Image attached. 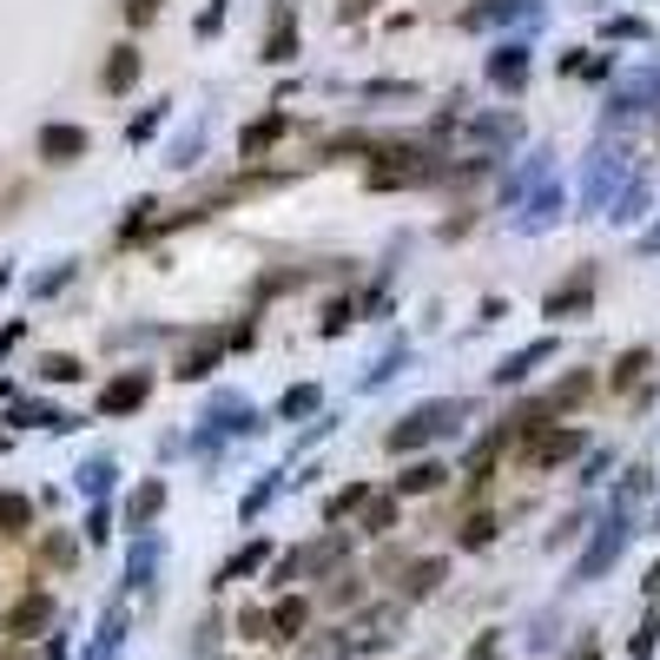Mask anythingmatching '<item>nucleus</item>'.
I'll list each match as a JSON object with an SVG mask.
<instances>
[{"instance_id":"36","label":"nucleus","mask_w":660,"mask_h":660,"mask_svg":"<svg viewBox=\"0 0 660 660\" xmlns=\"http://www.w3.org/2000/svg\"><path fill=\"white\" fill-rule=\"evenodd\" d=\"M126 648V608H106V621H99V641H93V660H112Z\"/></svg>"},{"instance_id":"17","label":"nucleus","mask_w":660,"mask_h":660,"mask_svg":"<svg viewBox=\"0 0 660 660\" xmlns=\"http://www.w3.org/2000/svg\"><path fill=\"white\" fill-rule=\"evenodd\" d=\"M139 73H145V53L126 40V46H112V53H106V66H99V86L119 99V93H132V86H139Z\"/></svg>"},{"instance_id":"9","label":"nucleus","mask_w":660,"mask_h":660,"mask_svg":"<svg viewBox=\"0 0 660 660\" xmlns=\"http://www.w3.org/2000/svg\"><path fill=\"white\" fill-rule=\"evenodd\" d=\"M648 106H660V66H641L635 79L615 86V99H608V126H621V119H635V112H648Z\"/></svg>"},{"instance_id":"5","label":"nucleus","mask_w":660,"mask_h":660,"mask_svg":"<svg viewBox=\"0 0 660 660\" xmlns=\"http://www.w3.org/2000/svg\"><path fill=\"white\" fill-rule=\"evenodd\" d=\"M483 79H489L496 93H509V99L529 93V79H535V46H529V40H502V46L483 59Z\"/></svg>"},{"instance_id":"20","label":"nucleus","mask_w":660,"mask_h":660,"mask_svg":"<svg viewBox=\"0 0 660 660\" xmlns=\"http://www.w3.org/2000/svg\"><path fill=\"white\" fill-rule=\"evenodd\" d=\"M264 615H271V641H304V628H311V602L304 595H278Z\"/></svg>"},{"instance_id":"56","label":"nucleus","mask_w":660,"mask_h":660,"mask_svg":"<svg viewBox=\"0 0 660 660\" xmlns=\"http://www.w3.org/2000/svg\"><path fill=\"white\" fill-rule=\"evenodd\" d=\"M608 463H615V456H608V450H595V456H588V469H582V483H602V469H608Z\"/></svg>"},{"instance_id":"54","label":"nucleus","mask_w":660,"mask_h":660,"mask_svg":"<svg viewBox=\"0 0 660 660\" xmlns=\"http://www.w3.org/2000/svg\"><path fill=\"white\" fill-rule=\"evenodd\" d=\"M40 660H66V635H53V628H46V641H40Z\"/></svg>"},{"instance_id":"27","label":"nucleus","mask_w":660,"mask_h":660,"mask_svg":"<svg viewBox=\"0 0 660 660\" xmlns=\"http://www.w3.org/2000/svg\"><path fill=\"white\" fill-rule=\"evenodd\" d=\"M344 555H350V542H344V535H324V542L297 549V569H304V575H331V569L344 562Z\"/></svg>"},{"instance_id":"53","label":"nucleus","mask_w":660,"mask_h":660,"mask_svg":"<svg viewBox=\"0 0 660 660\" xmlns=\"http://www.w3.org/2000/svg\"><path fill=\"white\" fill-rule=\"evenodd\" d=\"M46 562H59V569H66V562H73V542H66V535H46Z\"/></svg>"},{"instance_id":"35","label":"nucleus","mask_w":660,"mask_h":660,"mask_svg":"<svg viewBox=\"0 0 660 660\" xmlns=\"http://www.w3.org/2000/svg\"><path fill=\"white\" fill-rule=\"evenodd\" d=\"M26 529H33V502L20 489H7L0 496V535H26Z\"/></svg>"},{"instance_id":"60","label":"nucleus","mask_w":660,"mask_h":660,"mask_svg":"<svg viewBox=\"0 0 660 660\" xmlns=\"http://www.w3.org/2000/svg\"><path fill=\"white\" fill-rule=\"evenodd\" d=\"M86 660H93V654H86Z\"/></svg>"},{"instance_id":"28","label":"nucleus","mask_w":660,"mask_h":660,"mask_svg":"<svg viewBox=\"0 0 660 660\" xmlns=\"http://www.w3.org/2000/svg\"><path fill=\"white\" fill-rule=\"evenodd\" d=\"M264 562H271V542H245V549H238V555L218 569V582H212V588H225V582H245V575H258Z\"/></svg>"},{"instance_id":"51","label":"nucleus","mask_w":660,"mask_h":660,"mask_svg":"<svg viewBox=\"0 0 660 660\" xmlns=\"http://www.w3.org/2000/svg\"><path fill=\"white\" fill-rule=\"evenodd\" d=\"M165 0H126V26H152Z\"/></svg>"},{"instance_id":"12","label":"nucleus","mask_w":660,"mask_h":660,"mask_svg":"<svg viewBox=\"0 0 660 660\" xmlns=\"http://www.w3.org/2000/svg\"><path fill=\"white\" fill-rule=\"evenodd\" d=\"M86 145H93V132L73 126V119L40 126V159H46V165H73V159H86Z\"/></svg>"},{"instance_id":"25","label":"nucleus","mask_w":660,"mask_h":660,"mask_svg":"<svg viewBox=\"0 0 660 660\" xmlns=\"http://www.w3.org/2000/svg\"><path fill=\"white\" fill-rule=\"evenodd\" d=\"M648 205H654V185H648V178H621L608 218H615V225H635V218H648Z\"/></svg>"},{"instance_id":"42","label":"nucleus","mask_w":660,"mask_h":660,"mask_svg":"<svg viewBox=\"0 0 660 660\" xmlns=\"http://www.w3.org/2000/svg\"><path fill=\"white\" fill-rule=\"evenodd\" d=\"M562 73H569V79H608V73H615V59H602V53H569V59H562Z\"/></svg>"},{"instance_id":"58","label":"nucleus","mask_w":660,"mask_h":660,"mask_svg":"<svg viewBox=\"0 0 660 660\" xmlns=\"http://www.w3.org/2000/svg\"><path fill=\"white\" fill-rule=\"evenodd\" d=\"M641 588H648V595H654V602H660V562H654V569H648V582H641Z\"/></svg>"},{"instance_id":"45","label":"nucleus","mask_w":660,"mask_h":660,"mask_svg":"<svg viewBox=\"0 0 660 660\" xmlns=\"http://www.w3.org/2000/svg\"><path fill=\"white\" fill-rule=\"evenodd\" d=\"M238 635H245V641H271V615H264V608H245V615H238Z\"/></svg>"},{"instance_id":"33","label":"nucleus","mask_w":660,"mask_h":660,"mask_svg":"<svg viewBox=\"0 0 660 660\" xmlns=\"http://www.w3.org/2000/svg\"><path fill=\"white\" fill-rule=\"evenodd\" d=\"M112 476H119L112 456H86V463H79V489H86V496H112Z\"/></svg>"},{"instance_id":"55","label":"nucleus","mask_w":660,"mask_h":660,"mask_svg":"<svg viewBox=\"0 0 660 660\" xmlns=\"http://www.w3.org/2000/svg\"><path fill=\"white\" fill-rule=\"evenodd\" d=\"M66 278H73V271H66V264H59V271H46V278H40V284H33V291H40V297H53V291H59V284H66Z\"/></svg>"},{"instance_id":"59","label":"nucleus","mask_w":660,"mask_h":660,"mask_svg":"<svg viewBox=\"0 0 660 660\" xmlns=\"http://www.w3.org/2000/svg\"><path fill=\"white\" fill-rule=\"evenodd\" d=\"M641 251H654V258H660V225L648 231V238H641Z\"/></svg>"},{"instance_id":"29","label":"nucleus","mask_w":660,"mask_h":660,"mask_svg":"<svg viewBox=\"0 0 660 660\" xmlns=\"http://www.w3.org/2000/svg\"><path fill=\"white\" fill-rule=\"evenodd\" d=\"M403 364H410V344L397 337V344H390V350H383V357H377V364H370L364 377H357V390H383V383H390V377H397Z\"/></svg>"},{"instance_id":"14","label":"nucleus","mask_w":660,"mask_h":660,"mask_svg":"<svg viewBox=\"0 0 660 660\" xmlns=\"http://www.w3.org/2000/svg\"><path fill=\"white\" fill-rule=\"evenodd\" d=\"M555 350H562V337H535L529 350H509V357L496 364V383H502V390H516V383H529V377H535V370H542V364H549Z\"/></svg>"},{"instance_id":"4","label":"nucleus","mask_w":660,"mask_h":660,"mask_svg":"<svg viewBox=\"0 0 660 660\" xmlns=\"http://www.w3.org/2000/svg\"><path fill=\"white\" fill-rule=\"evenodd\" d=\"M245 430H258V410H251L238 390H212V403H205V416H198L192 450H218L225 436H245Z\"/></svg>"},{"instance_id":"1","label":"nucleus","mask_w":660,"mask_h":660,"mask_svg":"<svg viewBox=\"0 0 660 660\" xmlns=\"http://www.w3.org/2000/svg\"><path fill=\"white\" fill-rule=\"evenodd\" d=\"M463 416H469V403H463V397H430V403L403 410V416L383 430V443H390L397 456H416L423 443H443V436H456V430H463Z\"/></svg>"},{"instance_id":"15","label":"nucleus","mask_w":660,"mask_h":660,"mask_svg":"<svg viewBox=\"0 0 660 660\" xmlns=\"http://www.w3.org/2000/svg\"><path fill=\"white\" fill-rule=\"evenodd\" d=\"M145 397H152V370H126L99 390V416H132Z\"/></svg>"},{"instance_id":"43","label":"nucleus","mask_w":660,"mask_h":660,"mask_svg":"<svg viewBox=\"0 0 660 660\" xmlns=\"http://www.w3.org/2000/svg\"><path fill=\"white\" fill-rule=\"evenodd\" d=\"M364 496H370V483H350V489H337V496L324 502V516H331V522H344V516H357V509H364Z\"/></svg>"},{"instance_id":"46","label":"nucleus","mask_w":660,"mask_h":660,"mask_svg":"<svg viewBox=\"0 0 660 660\" xmlns=\"http://www.w3.org/2000/svg\"><path fill=\"white\" fill-rule=\"evenodd\" d=\"M218 26H225V0H212V7H205V13L192 20V33H198V40H212Z\"/></svg>"},{"instance_id":"41","label":"nucleus","mask_w":660,"mask_h":660,"mask_svg":"<svg viewBox=\"0 0 660 660\" xmlns=\"http://www.w3.org/2000/svg\"><path fill=\"white\" fill-rule=\"evenodd\" d=\"M648 33H654V26H648L641 13H608V20H602V40H648Z\"/></svg>"},{"instance_id":"31","label":"nucleus","mask_w":660,"mask_h":660,"mask_svg":"<svg viewBox=\"0 0 660 660\" xmlns=\"http://www.w3.org/2000/svg\"><path fill=\"white\" fill-rule=\"evenodd\" d=\"M648 364H654V350H648V344L621 350V357H615V390H635V383L648 377Z\"/></svg>"},{"instance_id":"26","label":"nucleus","mask_w":660,"mask_h":660,"mask_svg":"<svg viewBox=\"0 0 660 660\" xmlns=\"http://www.w3.org/2000/svg\"><path fill=\"white\" fill-rule=\"evenodd\" d=\"M212 370H218V337L205 331V337H198V344L172 364V377H178V383H198V377H212Z\"/></svg>"},{"instance_id":"40","label":"nucleus","mask_w":660,"mask_h":660,"mask_svg":"<svg viewBox=\"0 0 660 660\" xmlns=\"http://www.w3.org/2000/svg\"><path fill=\"white\" fill-rule=\"evenodd\" d=\"M660 654V608H648V621L635 628V641H628V660H654Z\"/></svg>"},{"instance_id":"10","label":"nucleus","mask_w":660,"mask_h":660,"mask_svg":"<svg viewBox=\"0 0 660 660\" xmlns=\"http://www.w3.org/2000/svg\"><path fill=\"white\" fill-rule=\"evenodd\" d=\"M588 304H595V271L582 264L575 278H562V284H555V291L542 297V317H555V324H569V317H582Z\"/></svg>"},{"instance_id":"16","label":"nucleus","mask_w":660,"mask_h":660,"mask_svg":"<svg viewBox=\"0 0 660 660\" xmlns=\"http://www.w3.org/2000/svg\"><path fill=\"white\" fill-rule=\"evenodd\" d=\"M165 496H172L165 476H145V483L132 489V502H126V529H132V535H152V522L165 516Z\"/></svg>"},{"instance_id":"32","label":"nucleus","mask_w":660,"mask_h":660,"mask_svg":"<svg viewBox=\"0 0 660 660\" xmlns=\"http://www.w3.org/2000/svg\"><path fill=\"white\" fill-rule=\"evenodd\" d=\"M324 397H317V383H291L284 397H278V423H297V416H311Z\"/></svg>"},{"instance_id":"22","label":"nucleus","mask_w":660,"mask_h":660,"mask_svg":"<svg viewBox=\"0 0 660 660\" xmlns=\"http://www.w3.org/2000/svg\"><path fill=\"white\" fill-rule=\"evenodd\" d=\"M284 132H291V119H284V112H264V119H251V126L238 132V159H258V152H271Z\"/></svg>"},{"instance_id":"11","label":"nucleus","mask_w":660,"mask_h":660,"mask_svg":"<svg viewBox=\"0 0 660 660\" xmlns=\"http://www.w3.org/2000/svg\"><path fill=\"white\" fill-rule=\"evenodd\" d=\"M258 59H264V66H291V59H297V13H291V0L271 7V26H264Z\"/></svg>"},{"instance_id":"37","label":"nucleus","mask_w":660,"mask_h":660,"mask_svg":"<svg viewBox=\"0 0 660 660\" xmlns=\"http://www.w3.org/2000/svg\"><path fill=\"white\" fill-rule=\"evenodd\" d=\"M40 377H46V383H79L86 364H79L73 350H53V357H40Z\"/></svg>"},{"instance_id":"23","label":"nucleus","mask_w":660,"mask_h":660,"mask_svg":"<svg viewBox=\"0 0 660 660\" xmlns=\"http://www.w3.org/2000/svg\"><path fill=\"white\" fill-rule=\"evenodd\" d=\"M588 390H595V377H588V370H575V377H562V383H555V390H542V397H535V403H542V416H549V423H555V416H562V410H575V403H588Z\"/></svg>"},{"instance_id":"3","label":"nucleus","mask_w":660,"mask_h":660,"mask_svg":"<svg viewBox=\"0 0 660 660\" xmlns=\"http://www.w3.org/2000/svg\"><path fill=\"white\" fill-rule=\"evenodd\" d=\"M621 542H628V509H608V516H602V529H595V542L575 555V569H569V588H588V582H602V575L621 562Z\"/></svg>"},{"instance_id":"18","label":"nucleus","mask_w":660,"mask_h":660,"mask_svg":"<svg viewBox=\"0 0 660 660\" xmlns=\"http://www.w3.org/2000/svg\"><path fill=\"white\" fill-rule=\"evenodd\" d=\"M555 218H562V185H555V178H542V185H535V198H529V212L516 218V231L542 238V231H549Z\"/></svg>"},{"instance_id":"19","label":"nucleus","mask_w":660,"mask_h":660,"mask_svg":"<svg viewBox=\"0 0 660 660\" xmlns=\"http://www.w3.org/2000/svg\"><path fill=\"white\" fill-rule=\"evenodd\" d=\"M159 562H165V542H159V535H139V542H132V555H126V595L152 588Z\"/></svg>"},{"instance_id":"8","label":"nucleus","mask_w":660,"mask_h":660,"mask_svg":"<svg viewBox=\"0 0 660 660\" xmlns=\"http://www.w3.org/2000/svg\"><path fill=\"white\" fill-rule=\"evenodd\" d=\"M46 628H53V595H46V588H26V595L7 608V621H0L7 641H40Z\"/></svg>"},{"instance_id":"2","label":"nucleus","mask_w":660,"mask_h":660,"mask_svg":"<svg viewBox=\"0 0 660 660\" xmlns=\"http://www.w3.org/2000/svg\"><path fill=\"white\" fill-rule=\"evenodd\" d=\"M588 450V430L582 423H542V430H529L522 436V469H562V463H575Z\"/></svg>"},{"instance_id":"30","label":"nucleus","mask_w":660,"mask_h":660,"mask_svg":"<svg viewBox=\"0 0 660 660\" xmlns=\"http://www.w3.org/2000/svg\"><path fill=\"white\" fill-rule=\"evenodd\" d=\"M357 529H364V535H390V529H397V496H364Z\"/></svg>"},{"instance_id":"48","label":"nucleus","mask_w":660,"mask_h":660,"mask_svg":"<svg viewBox=\"0 0 660 660\" xmlns=\"http://www.w3.org/2000/svg\"><path fill=\"white\" fill-rule=\"evenodd\" d=\"M159 126H165V106H159V112H139V119H132V132H126V139H132V145H145V139H152V132H159Z\"/></svg>"},{"instance_id":"57","label":"nucleus","mask_w":660,"mask_h":660,"mask_svg":"<svg viewBox=\"0 0 660 660\" xmlns=\"http://www.w3.org/2000/svg\"><path fill=\"white\" fill-rule=\"evenodd\" d=\"M337 13H344V20H364V13H377V0H344Z\"/></svg>"},{"instance_id":"47","label":"nucleus","mask_w":660,"mask_h":660,"mask_svg":"<svg viewBox=\"0 0 660 660\" xmlns=\"http://www.w3.org/2000/svg\"><path fill=\"white\" fill-rule=\"evenodd\" d=\"M364 99H416V86H403V79H377V86H364Z\"/></svg>"},{"instance_id":"50","label":"nucleus","mask_w":660,"mask_h":660,"mask_svg":"<svg viewBox=\"0 0 660 660\" xmlns=\"http://www.w3.org/2000/svg\"><path fill=\"white\" fill-rule=\"evenodd\" d=\"M106 535H112V509L93 502V516H86V542H106Z\"/></svg>"},{"instance_id":"44","label":"nucleus","mask_w":660,"mask_h":660,"mask_svg":"<svg viewBox=\"0 0 660 660\" xmlns=\"http://www.w3.org/2000/svg\"><path fill=\"white\" fill-rule=\"evenodd\" d=\"M271 496H278V483H271V476H264V483H258V489H251V496H245V502H238V516H245V522H258V516H264V509H271Z\"/></svg>"},{"instance_id":"38","label":"nucleus","mask_w":660,"mask_h":660,"mask_svg":"<svg viewBox=\"0 0 660 660\" xmlns=\"http://www.w3.org/2000/svg\"><path fill=\"white\" fill-rule=\"evenodd\" d=\"M13 416H20V423H33V430H73V416H66V410H53V403H13Z\"/></svg>"},{"instance_id":"21","label":"nucleus","mask_w":660,"mask_h":660,"mask_svg":"<svg viewBox=\"0 0 660 660\" xmlns=\"http://www.w3.org/2000/svg\"><path fill=\"white\" fill-rule=\"evenodd\" d=\"M443 483H450V469L423 456V463H403V469H397V483H390V496H436Z\"/></svg>"},{"instance_id":"24","label":"nucleus","mask_w":660,"mask_h":660,"mask_svg":"<svg viewBox=\"0 0 660 660\" xmlns=\"http://www.w3.org/2000/svg\"><path fill=\"white\" fill-rule=\"evenodd\" d=\"M443 582H450V562H443V555H423V562L403 569V602H423V595H436Z\"/></svg>"},{"instance_id":"49","label":"nucleus","mask_w":660,"mask_h":660,"mask_svg":"<svg viewBox=\"0 0 660 660\" xmlns=\"http://www.w3.org/2000/svg\"><path fill=\"white\" fill-rule=\"evenodd\" d=\"M350 311H357V304H344V297H337V304L324 311V337H344V331H350Z\"/></svg>"},{"instance_id":"6","label":"nucleus","mask_w":660,"mask_h":660,"mask_svg":"<svg viewBox=\"0 0 660 660\" xmlns=\"http://www.w3.org/2000/svg\"><path fill=\"white\" fill-rule=\"evenodd\" d=\"M456 20H463L469 33H483V26H542L549 7H542V0H476V7H463Z\"/></svg>"},{"instance_id":"7","label":"nucleus","mask_w":660,"mask_h":660,"mask_svg":"<svg viewBox=\"0 0 660 660\" xmlns=\"http://www.w3.org/2000/svg\"><path fill=\"white\" fill-rule=\"evenodd\" d=\"M621 178H628V159H621L615 145H602V152L588 159V172H582V192H575V205H582V212H602V205L615 198V185H621Z\"/></svg>"},{"instance_id":"39","label":"nucleus","mask_w":660,"mask_h":660,"mask_svg":"<svg viewBox=\"0 0 660 660\" xmlns=\"http://www.w3.org/2000/svg\"><path fill=\"white\" fill-rule=\"evenodd\" d=\"M648 496H654V476H648V469H628L621 489H615V509H641Z\"/></svg>"},{"instance_id":"34","label":"nucleus","mask_w":660,"mask_h":660,"mask_svg":"<svg viewBox=\"0 0 660 660\" xmlns=\"http://www.w3.org/2000/svg\"><path fill=\"white\" fill-rule=\"evenodd\" d=\"M489 542H496V516H489V509H469V522L456 529V549L476 555V549H489Z\"/></svg>"},{"instance_id":"13","label":"nucleus","mask_w":660,"mask_h":660,"mask_svg":"<svg viewBox=\"0 0 660 660\" xmlns=\"http://www.w3.org/2000/svg\"><path fill=\"white\" fill-rule=\"evenodd\" d=\"M403 635V602H377L364 621H357V641H350V654H370V648H390Z\"/></svg>"},{"instance_id":"52","label":"nucleus","mask_w":660,"mask_h":660,"mask_svg":"<svg viewBox=\"0 0 660 660\" xmlns=\"http://www.w3.org/2000/svg\"><path fill=\"white\" fill-rule=\"evenodd\" d=\"M463 660H502V635H483V641H476Z\"/></svg>"}]
</instances>
